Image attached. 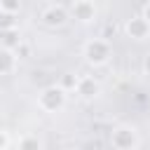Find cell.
Segmentation results:
<instances>
[{
  "label": "cell",
  "instance_id": "8",
  "mask_svg": "<svg viewBox=\"0 0 150 150\" xmlns=\"http://www.w3.org/2000/svg\"><path fill=\"white\" fill-rule=\"evenodd\" d=\"M16 66V54L12 49H0V75L12 73Z\"/></svg>",
  "mask_w": 150,
  "mask_h": 150
},
{
  "label": "cell",
  "instance_id": "7",
  "mask_svg": "<svg viewBox=\"0 0 150 150\" xmlns=\"http://www.w3.org/2000/svg\"><path fill=\"white\" fill-rule=\"evenodd\" d=\"M75 89H77V94H82L84 98H91V96H96L98 84H96L91 77H80V80H77V84H75Z\"/></svg>",
  "mask_w": 150,
  "mask_h": 150
},
{
  "label": "cell",
  "instance_id": "9",
  "mask_svg": "<svg viewBox=\"0 0 150 150\" xmlns=\"http://www.w3.org/2000/svg\"><path fill=\"white\" fill-rule=\"evenodd\" d=\"M14 26H16V14L0 9V28H2V30H9V28H14Z\"/></svg>",
  "mask_w": 150,
  "mask_h": 150
},
{
  "label": "cell",
  "instance_id": "10",
  "mask_svg": "<svg viewBox=\"0 0 150 150\" xmlns=\"http://www.w3.org/2000/svg\"><path fill=\"white\" fill-rule=\"evenodd\" d=\"M21 150H40V141L35 136H23L21 138Z\"/></svg>",
  "mask_w": 150,
  "mask_h": 150
},
{
  "label": "cell",
  "instance_id": "13",
  "mask_svg": "<svg viewBox=\"0 0 150 150\" xmlns=\"http://www.w3.org/2000/svg\"><path fill=\"white\" fill-rule=\"evenodd\" d=\"M145 70L150 73V54H148V59H145Z\"/></svg>",
  "mask_w": 150,
  "mask_h": 150
},
{
  "label": "cell",
  "instance_id": "4",
  "mask_svg": "<svg viewBox=\"0 0 150 150\" xmlns=\"http://www.w3.org/2000/svg\"><path fill=\"white\" fill-rule=\"evenodd\" d=\"M40 19L47 26H63L66 19H68V9L63 5H47V7H42Z\"/></svg>",
  "mask_w": 150,
  "mask_h": 150
},
{
  "label": "cell",
  "instance_id": "1",
  "mask_svg": "<svg viewBox=\"0 0 150 150\" xmlns=\"http://www.w3.org/2000/svg\"><path fill=\"white\" fill-rule=\"evenodd\" d=\"M82 54H84V59H87L89 63H94V66H101V63H105V61L110 59V45H108V40L94 38V40L84 42V47H82Z\"/></svg>",
  "mask_w": 150,
  "mask_h": 150
},
{
  "label": "cell",
  "instance_id": "6",
  "mask_svg": "<svg viewBox=\"0 0 150 150\" xmlns=\"http://www.w3.org/2000/svg\"><path fill=\"white\" fill-rule=\"evenodd\" d=\"M68 9H70V14H73L75 19H80V21H91V19L96 16L94 2H73Z\"/></svg>",
  "mask_w": 150,
  "mask_h": 150
},
{
  "label": "cell",
  "instance_id": "2",
  "mask_svg": "<svg viewBox=\"0 0 150 150\" xmlns=\"http://www.w3.org/2000/svg\"><path fill=\"white\" fill-rule=\"evenodd\" d=\"M110 143H112L115 150H134V148L138 145L136 129H134V127H127V124L112 129V134H110Z\"/></svg>",
  "mask_w": 150,
  "mask_h": 150
},
{
  "label": "cell",
  "instance_id": "11",
  "mask_svg": "<svg viewBox=\"0 0 150 150\" xmlns=\"http://www.w3.org/2000/svg\"><path fill=\"white\" fill-rule=\"evenodd\" d=\"M7 145H9V134H7V131H2V129H0V150H5V148H7Z\"/></svg>",
  "mask_w": 150,
  "mask_h": 150
},
{
  "label": "cell",
  "instance_id": "3",
  "mask_svg": "<svg viewBox=\"0 0 150 150\" xmlns=\"http://www.w3.org/2000/svg\"><path fill=\"white\" fill-rule=\"evenodd\" d=\"M38 103H40L42 110L54 112V110H59V108L66 103V89H63V87H47V89L40 91Z\"/></svg>",
  "mask_w": 150,
  "mask_h": 150
},
{
  "label": "cell",
  "instance_id": "12",
  "mask_svg": "<svg viewBox=\"0 0 150 150\" xmlns=\"http://www.w3.org/2000/svg\"><path fill=\"white\" fill-rule=\"evenodd\" d=\"M141 16H143V19L150 23V2H148V5H143V14H141Z\"/></svg>",
  "mask_w": 150,
  "mask_h": 150
},
{
  "label": "cell",
  "instance_id": "5",
  "mask_svg": "<svg viewBox=\"0 0 150 150\" xmlns=\"http://www.w3.org/2000/svg\"><path fill=\"white\" fill-rule=\"evenodd\" d=\"M127 33L134 38V40H143L148 33H150V23L143 19V16H134L127 21Z\"/></svg>",
  "mask_w": 150,
  "mask_h": 150
}]
</instances>
